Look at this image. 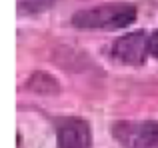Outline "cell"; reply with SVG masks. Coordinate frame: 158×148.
I'll use <instances>...</instances> for the list:
<instances>
[{
  "mask_svg": "<svg viewBox=\"0 0 158 148\" xmlns=\"http://www.w3.org/2000/svg\"><path fill=\"white\" fill-rule=\"evenodd\" d=\"M112 136L122 148H158V122H128L112 126Z\"/></svg>",
  "mask_w": 158,
  "mask_h": 148,
  "instance_id": "7a4b0ae2",
  "label": "cell"
},
{
  "mask_svg": "<svg viewBox=\"0 0 158 148\" xmlns=\"http://www.w3.org/2000/svg\"><path fill=\"white\" fill-rule=\"evenodd\" d=\"M150 54V32L146 30H134L120 36L110 48V56L122 64L140 66L146 62Z\"/></svg>",
  "mask_w": 158,
  "mask_h": 148,
  "instance_id": "3957f363",
  "label": "cell"
},
{
  "mask_svg": "<svg viewBox=\"0 0 158 148\" xmlns=\"http://www.w3.org/2000/svg\"><path fill=\"white\" fill-rule=\"evenodd\" d=\"M150 56L158 58V30L150 32Z\"/></svg>",
  "mask_w": 158,
  "mask_h": 148,
  "instance_id": "52a82bcc",
  "label": "cell"
},
{
  "mask_svg": "<svg viewBox=\"0 0 158 148\" xmlns=\"http://www.w3.org/2000/svg\"><path fill=\"white\" fill-rule=\"evenodd\" d=\"M28 90L38 94H56L58 92V82L46 72H36L28 78Z\"/></svg>",
  "mask_w": 158,
  "mask_h": 148,
  "instance_id": "5b68a950",
  "label": "cell"
},
{
  "mask_svg": "<svg viewBox=\"0 0 158 148\" xmlns=\"http://www.w3.org/2000/svg\"><path fill=\"white\" fill-rule=\"evenodd\" d=\"M54 130H56L58 148H90V144H92L90 126L84 118L78 116L58 118L54 122Z\"/></svg>",
  "mask_w": 158,
  "mask_h": 148,
  "instance_id": "277c9868",
  "label": "cell"
},
{
  "mask_svg": "<svg viewBox=\"0 0 158 148\" xmlns=\"http://www.w3.org/2000/svg\"><path fill=\"white\" fill-rule=\"evenodd\" d=\"M20 8L28 12H36V10H44L52 4V0H18Z\"/></svg>",
  "mask_w": 158,
  "mask_h": 148,
  "instance_id": "8992f818",
  "label": "cell"
},
{
  "mask_svg": "<svg viewBox=\"0 0 158 148\" xmlns=\"http://www.w3.org/2000/svg\"><path fill=\"white\" fill-rule=\"evenodd\" d=\"M136 20V8L132 4H100V6L78 10L72 16V24L84 30H118Z\"/></svg>",
  "mask_w": 158,
  "mask_h": 148,
  "instance_id": "6da1fadb",
  "label": "cell"
}]
</instances>
